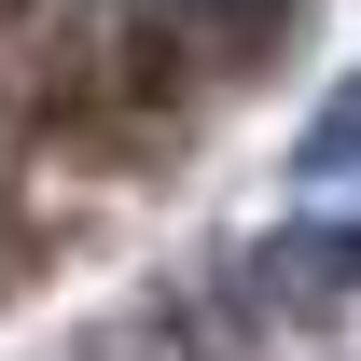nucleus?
I'll return each instance as SVG.
<instances>
[{
  "label": "nucleus",
  "mask_w": 361,
  "mask_h": 361,
  "mask_svg": "<svg viewBox=\"0 0 361 361\" xmlns=\"http://www.w3.org/2000/svg\"><path fill=\"white\" fill-rule=\"evenodd\" d=\"M278 42L292 0H0V292L153 195Z\"/></svg>",
  "instance_id": "nucleus-1"
}]
</instances>
